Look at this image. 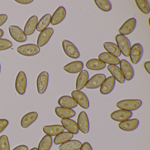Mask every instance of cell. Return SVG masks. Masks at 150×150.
<instances>
[{
  "instance_id": "1",
  "label": "cell",
  "mask_w": 150,
  "mask_h": 150,
  "mask_svg": "<svg viewBox=\"0 0 150 150\" xmlns=\"http://www.w3.org/2000/svg\"><path fill=\"white\" fill-rule=\"evenodd\" d=\"M142 101L139 99H128L119 101L116 103L117 108L127 111H135L141 107Z\"/></svg>"
},
{
  "instance_id": "2",
  "label": "cell",
  "mask_w": 150,
  "mask_h": 150,
  "mask_svg": "<svg viewBox=\"0 0 150 150\" xmlns=\"http://www.w3.org/2000/svg\"><path fill=\"white\" fill-rule=\"evenodd\" d=\"M115 40L121 54L124 57H129L131 47L129 39L125 36L118 34L115 37Z\"/></svg>"
},
{
  "instance_id": "3",
  "label": "cell",
  "mask_w": 150,
  "mask_h": 150,
  "mask_svg": "<svg viewBox=\"0 0 150 150\" xmlns=\"http://www.w3.org/2000/svg\"><path fill=\"white\" fill-rule=\"evenodd\" d=\"M40 49L38 46L33 44H28L21 45L17 48V52L23 56L31 57L39 53Z\"/></svg>"
},
{
  "instance_id": "4",
  "label": "cell",
  "mask_w": 150,
  "mask_h": 150,
  "mask_svg": "<svg viewBox=\"0 0 150 150\" xmlns=\"http://www.w3.org/2000/svg\"><path fill=\"white\" fill-rule=\"evenodd\" d=\"M62 46L65 53L72 59H78L80 57V53L78 48L70 41L64 40L62 42Z\"/></svg>"
},
{
  "instance_id": "5",
  "label": "cell",
  "mask_w": 150,
  "mask_h": 150,
  "mask_svg": "<svg viewBox=\"0 0 150 150\" xmlns=\"http://www.w3.org/2000/svg\"><path fill=\"white\" fill-rule=\"evenodd\" d=\"M144 53L143 46L140 44H134L131 47L129 56L131 61L134 64H137L142 59Z\"/></svg>"
},
{
  "instance_id": "6",
  "label": "cell",
  "mask_w": 150,
  "mask_h": 150,
  "mask_svg": "<svg viewBox=\"0 0 150 150\" xmlns=\"http://www.w3.org/2000/svg\"><path fill=\"white\" fill-rule=\"evenodd\" d=\"M27 86V79L25 73L23 71L19 72L15 81V88L16 92L23 95L26 92Z\"/></svg>"
},
{
  "instance_id": "7",
  "label": "cell",
  "mask_w": 150,
  "mask_h": 150,
  "mask_svg": "<svg viewBox=\"0 0 150 150\" xmlns=\"http://www.w3.org/2000/svg\"><path fill=\"white\" fill-rule=\"evenodd\" d=\"M49 80V74L47 72L44 71L38 75L37 79V88L39 94L45 93L48 87Z\"/></svg>"
},
{
  "instance_id": "8",
  "label": "cell",
  "mask_w": 150,
  "mask_h": 150,
  "mask_svg": "<svg viewBox=\"0 0 150 150\" xmlns=\"http://www.w3.org/2000/svg\"><path fill=\"white\" fill-rule=\"evenodd\" d=\"M71 95L77 104L82 108L87 109L89 108V100L85 93L79 90H74Z\"/></svg>"
},
{
  "instance_id": "9",
  "label": "cell",
  "mask_w": 150,
  "mask_h": 150,
  "mask_svg": "<svg viewBox=\"0 0 150 150\" xmlns=\"http://www.w3.org/2000/svg\"><path fill=\"white\" fill-rule=\"evenodd\" d=\"M119 65L125 79L127 81L131 80L134 76V69L131 64L125 59H122L120 60Z\"/></svg>"
},
{
  "instance_id": "10",
  "label": "cell",
  "mask_w": 150,
  "mask_h": 150,
  "mask_svg": "<svg viewBox=\"0 0 150 150\" xmlns=\"http://www.w3.org/2000/svg\"><path fill=\"white\" fill-rule=\"evenodd\" d=\"M77 123L79 130L82 133L87 134L89 132L90 129L89 119L85 111H81L79 114Z\"/></svg>"
},
{
  "instance_id": "11",
  "label": "cell",
  "mask_w": 150,
  "mask_h": 150,
  "mask_svg": "<svg viewBox=\"0 0 150 150\" xmlns=\"http://www.w3.org/2000/svg\"><path fill=\"white\" fill-rule=\"evenodd\" d=\"M106 79L104 74H97L88 79L85 87L88 89H96L101 86Z\"/></svg>"
},
{
  "instance_id": "12",
  "label": "cell",
  "mask_w": 150,
  "mask_h": 150,
  "mask_svg": "<svg viewBox=\"0 0 150 150\" xmlns=\"http://www.w3.org/2000/svg\"><path fill=\"white\" fill-rule=\"evenodd\" d=\"M9 34L12 38L18 42H24L28 38L23 31L18 26H10L8 28Z\"/></svg>"
},
{
  "instance_id": "13",
  "label": "cell",
  "mask_w": 150,
  "mask_h": 150,
  "mask_svg": "<svg viewBox=\"0 0 150 150\" xmlns=\"http://www.w3.org/2000/svg\"><path fill=\"white\" fill-rule=\"evenodd\" d=\"M137 25V20L135 18L129 19L123 23L119 29V34L125 36L129 35L135 30Z\"/></svg>"
},
{
  "instance_id": "14",
  "label": "cell",
  "mask_w": 150,
  "mask_h": 150,
  "mask_svg": "<svg viewBox=\"0 0 150 150\" xmlns=\"http://www.w3.org/2000/svg\"><path fill=\"white\" fill-rule=\"evenodd\" d=\"M53 33L54 30L51 28L41 31L38 38L37 46L40 48L45 45L50 41Z\"/></svg>"
},
{
  "instance_id": "15",
  "label": "cell",
  "mask_w": 150,
  "mask_h": 150,
  "mask_svg": "<svg viewBox=\"0 0 150 150\" xmlns=\"http://www.w3.org/2000/svg\"><path fill=\"white\" fill-rule=\"evenodd\" d=\"M139 124V121L137 118L129 119L120 122L118 124V127L124 131L131 132L136 129L138 127Z\"/></svg>"
},
{
  "instance_id": "16",
  "label": "cell",
  "mask_w": 150,
  "mask_h": 150,
  "mask_svg": "<svg viewBox=\"0 0 150 150\" xmlns=\"http://www.w3.org/2000/svg\"><path fill=\"white\" fill-rule=\"evenodd\" d=\"M132 112L123 110H118L111 113L110 117L115 122H122L130 119L132 116Z\"/></svg>"
},
{
  "instance_id": "17",
  "label": "cell",
  "mask_w": 150,
  "mask_h": 150,
  "mask_svg": "<svg viewBox=\"0 0 150 150\" xmlns=\"http://www.w3.org/2000/svg\"><path fill=\"white\" fill-rule=\"evenodd\" d=\"M66 14V10L65 8L63 6L59 7L51 16V24L53 26L59 24L64 20Z\"/></svg>"
},
{
  "instance_id": "18",
  "label": "cell",
  "mask_w": 150,
  "mask_h": 150,
  "mask_svg": "<svg viewBox=\"0 0 150 150\" xmlns=\"http://www.w3.org/2000/svg\"><path fill=\"white\" fill-rule=\"evenodd\" d=\"M115 80L112 76H110L106 79L100 88V92L103 95L110 93L115 86Z\"/></svg>"
},
{
  "instance_id": "19",
  "label": "cell",
  "mask_w": 150,
  "mask_h": 150,
  "mask_svg": "<svg viewBox=\"0 0 150 150\" xmlns=\"http://www.w3.org/2000/svg\"><path fill=\"white\" fill-rule=\"evenodd\" d=\"M61 123L65 129L67 130L68 132L73 135H76L79 133V130L77 122L71 118L62 119Z\"/></svg>"
},
{
  "instance_id": "20",
  "label": "cell",
  "mask_w": 150,
  "mask_h": 150,
  "mask_svg": "<svg viewBox=\"0 0 150 150\" xmlns=\"http://www.w3.org/2000/svg\"><path fill=\"white\" fill-rule=\"evenodd\" d=\"M38 21V19L36 16H33L28 20L23 30V32L27 36L34 34L36 29Z\"/></svg>"
},
{
  "instance_id": "21",
  "label": "cell",
  "mask_w": 150,
  "mask_h": 150,
  "mask_svg": "<svg viewBox=\"0 0 150 150\" xmlns=\"http://www.w3.org/2000/svg\"><path fill=\"white\" fill-rule=\"evenodd\" d=\"M59 105L61 107L73 109L78 106L75 100L72 96H61L58 101Z\"/></svg>"
},
{
  "instance_id": "22",
  "label": "cell",
  "mask_w": 150,
  "mask_h": 150,
  "mask_svg": "<svg viewBox=\"0 0 150 150\" xmlns=\"http://www.w3.org/2000/svg\"><path fill=\"white\" fill-rule=\"evenodd\" d=\"M84 68V64L82 61H75L69 63L64 67L65 71L70 74H77L80 72Z\"/></svg>"
},
{
  "instance_id": "23",
  "label": "cell",
  "mask_w": 150,
  "mask_h": 150,
  "mask_svg": "<svg viewBox=\"0 0 150 150\" xmlns=\"http://www.w3.org/2000/svg\"><path fill=\"white\" fill-rule=\"evenodd\" d=\"M65 129L62 125H45L43 127V131L45 133L50 137H54L64 131Z\"/></svg>"
},
{
  "instance_id": "24",
  "label": "cell",
  "mask_w": 150,
  "mask_h": 150,
  "mask_svg": "<svg viewBox=\"0 0 150 150\" xmlns=\"http://www.w3.org/2000/svg\"><path fill=\"white\" fill-rule=\"evenodd\" d=\"M89 79V74L87 71L82 70L79 74L76 82V88L77 90L80 91L83 89L87 83Z\"/></svg>"
},
{
  "instance_id": "25",
  "label": "cell",
  "mask_w": 150,
  "mask_h": 150,
  "mask_svg": "<svg viewBox=\"0 0 150 150\" xmlns=\"http://www.w3.org/2000/svg\"><path fill=\"white\" fill-rule=\"evenodd\" d=\"M55 112L57 115L62 119L71 118L76 115V112L73 110L61 107H56Z\"/></svg>"
},
{
  "instance_id": "26",
  "label": "cell",
  "mask_w": 150,
  "mask_h": 150,
  "mask_svg": "<svg viewBox=\"0 0 150 150\" xmlns=\"http://www.w3.org/2000/svg\"><path fill=\"white\" fill-rule=\"evenodd\" d=\"M99 60L103 62L105 64H108L113 65H117L119 64L120 60L118 58L110 54L108 52H104L100 53L98 56Z\"/></svg>"
},
{
  "instance_id": "27",
  "label": "cell",
  "mask_w": 150,
  "mask_h": 150,
  "mask_svg": "<svg viewBox=\"0 0 150 150\" xmlns=\"http://www.w3.org/2000/svg\"><path fill=\"white\" fill-rule=\"evenodd\" d=\"M38 117V114L35 111L27 113L22 118L21 122V125L24 129L28 128L37 120Z\"/></svg>"
},
{
  "instance_id": "28",
  "label": "cell",
  "mask_w": 150,
  "mask_h": 150,
  "mask_svg": "<svg viewBox=\"0 0 150 150\" xmlns=\"http://www.w3.org/2000/svg\"><path fill=\"white\" fill-rule=\"evenodd\" d=\"M107 68L115 80L120 84L124 83L125 79L120 68L117 65H109Z\"/></svg>"
},
{
  "instance_id": "29",
  "label": "cell",
  "mask_w": 150,
  "mask_h": 150,
  "mask_svg": "<svg viewBox=\"0 0 150 150\" xmlns=\"http://www.w3.org/2000/svg\"><path fill=\"white\" fill-rule=\"evenodd\" d=\"M81 145L82 144L79 140L71 139L60 144L59 146V149L60 150H79Z\"/></svg>"
},
{
  "instance_id": "30",
  "label": "cell",
  "mask_w": 150,
  "mask_h": 150,
  "mask_svg": "<svg viewBox=\"0 0 150 150\" xmlns=\"http://www.w3.org/2000/svg\"><path fill=\"white\" fill-rule=\"evenodd\" d=\"M86 67L92 71H100L106 67V64L97 59H89L86 63Z\"/></svg>"
},
{
  "instance_id": "31",
  "label": "cell",
  "mask_w": 150,
  "mask_h": 150,
  "mask_svg": "<svg viewBox=\"0 0 150 150\" xmlns=\"http://www.w3.org/2000/svg\"><path fill=\"white\" fill-rule=\"evenodd\" d=\"M74 135L72 133L68 132H63L55 136L53 143L56 145H60L72 139Z\"/></svg>"
},
{
  "instance_id": "32",
  "label": "cell",
  "mask_w": 150,
  "mask_h": 150,
  "mask_svg": "<svg viewBox=\"0 0 150 150\" xmlns=\"http://www.w3.org/2000/svg\"><path fill=\"white\" fill-rule=\"evenodd\" d=\"M53 139L48 135H45L39 142L38 150H50L52 146Z\"/></svg>"
},
{
  "instance_id": "33",
  "label": "cell",
  "mask_w": 150,
  "mask_h": 150,
  "mask_svg": "<svg viewBox=\"0 0 150 150\" xmlns=\"http://www.w3.org/2000/svg\"><path fill=\"white\" fill-rule=\"evenodd\" d=\"M51 15L46 14L38 22L36 30L38 32H41L47 28L51 23Z\"/></svg>"
},
{
  "instance_id": "34",
  "label": "cell",
  "mask_w": 150,
  "mask_h": 150,
  "mask_svg": "<svg viewBox=\"0 0 150 150\" xmlns=\"http://www.w3.org/2000/svg\"><path fill=\"white\" fill-rule=\"evenodd\" d=\"M103 46L104 49L108 52V53L112 54L117 58L121 56V53L117 45L114 43L107 42L103 44Z\"/></svg>"
},
{
  "instance_id": "35",
  "label": "cell",
  "mask_w": 150,
  "mask_h": 150,
  "mask_svg": "<svg viewBox=\"0 0 150 150\" xmlns=\"http://www.w3.org/2000/svg\"><path fill=\"white\" fill-rule=\"evenodd\" d=\"M94 2L97 7L103 12H109L112 9V5L108 0H95Z\"/></svg>"
},
{
  "instance_id": "36",
  "label": "cell",
  "mask_w": 150,
  "mask_h": 150,
  "mask_svg": "<svg viewBox=\"0 0 150 150\" xmlns=\"http://www.w3.org/2000/svg\"><path fill=\"white\" fill-rule=\"evenodd\" d=\"M136 5L139 10L144 14H148L150 13V5L147 0H136Z\"/></svg>"
},
{
  "instance_id": "37",
  "label": "cell",
  "mask_w": 150,
  "mask_h": 150,
  "mask_svg": "<svg viewBox=\"0 0 150 150\" xmlns=\"http://www.w3.org/2000/svg\"><path fill=\"white\" fill-rule=\"evenodd\" d=\"M0 150H10V144L6 135L0 137Z\"/></svg>"
},
{
  "instance_id": "38",
  "label": "cell",
  "mask_w": 150,
  "mask_h": 150,
  "mask_svg": "<svg viewBox=\"0 0 150 150\" xmlns=\"http://www.w3.org/2000/svg\"><path fill=\"white\" fill-rule=\"evenodd\" d=\"M13 46V43L9 40L0 38V51H4L10 49Z\"/></svg>"
},
{
  "instance_id": "39",
  "label": "cell",
  "mask_w": 150,
  "mask_h": 150,
  "mask_svg": "<svg viewBox=\"0 0 150 150\" xmlns=\"http://www.w3.org/2000/svg\"><path fill=\"white\" fill-rule=\"evenodd\" d=\"M9 122L6 119H0V133L2 132L8 125Z\"/></svg>"
},
{
  "instance_id": "40",
  "label": "cell",
  "mask_w": 150,
  "mask_h": 150,
  "mask_svg": "<svg viewBox=\"0 0 150 150\" xmlns=\"http://www.w3.org/2000/svg\"><path fill=\"white\" fill-rule=\"evenodd\" d=\"M79 150H93L91 144L88 142H85L82 144Z\"/></svg>"
},
{
  "instance_id": "41",
  "label": "cell",
  "mask_w": 150,
  "mask_h": 150,
  "mask_svg": "<svg viewBox=\"0 0 150 150\" xmlns=\"http://www.w3.org/2000/svg\"><path fill=\"white\" fill-rule=\"evenodd\" d=\"M8 16L6 14H0V27L6 22Z\"/></svg>"
},
{
  "instance_id": "42",
  "label": "cell",
  "mask_w": 150,
  "mask_h": 150,
  "mask_svg": "<svg viewBox=\"0 0 150 150\" xmlns=\"http://www.w3.org/2000/svg\"><path fill=\"white\" fill-rule=\"evenodd\" d=\"M15 1H16L17 3H20L23 5H28L32 3L33 0H15Z\"/></svg>"
},
{
  "instance_id": "43",
  "label": "cell",
  "mask_w": 150,
  "mask_h": 150,
  "mask_svg": "<svg viewBox=\"0 0 150 150\" xmlns=\"http://www.w3.org/2000/svg\"><path fill=\"white\" fill-rule=\"evenodd\" d=\"M28 148L25 145H21L14 148L13 150H28Z\"/></svg>"
},
{
  "instance_id": "44",
  "label": "cell",
  "mask_w": 150,
  "mask_h": 150,
  "mask_svg": "<svg viewBox=\"0 0 150 150\" xmlns=\"http://www.w3.org/2000/svg\"><path fill=\"white\" fill-rule=\"evenodd\" d=\"M144 67L146 71L148 73V74H150V62L147 61V62H145L144 64Z\"/></svg>"
},
{
  "instance_id": "45",
  "label": "cell",
  "mask_w": 150,
  "mask_h": 150,
  "mask_svg": "<svg viewBox=\"0 0 150 150\" xmlns=\"http://www.w3.org/2000/svg\"><path fill=\"white\" fill-rule=\"evenodd\" d=\"M4 31L1 29H0V38H2L3 36L4 35Z\"/></svg>"
},
{
  "instance_id": "46",
  "label": "cell",
  "mask_w": 150,
  "mask_h": 150,
  "mask_svg": "<svg viewBox=\"0 0 150 150\" xmlns=\"http://www.w3.org/2000/svg\"><path fill=\"white\" fill-rule=\"evenodd\" d=\"M29 150H38V148L36 147H34V148H31Z\"/></svg>"
},
{
  "instance_id": "47",
  "label": "cell",
  "mask_w": 150,
  "mask_h": 150,
  "mask_svg": "<svg viewBox=\"0 0 150 150\" xmlns=\"http://www.w3.org/2000/svg\"><path fill=\"white\" fill-rule=\"evenodd\" d=\"M1 64H0V73H1Z\"/></svg>"
}]
</instances>
